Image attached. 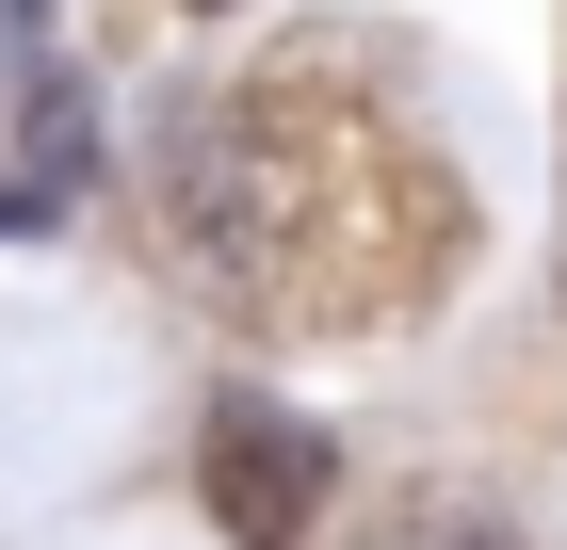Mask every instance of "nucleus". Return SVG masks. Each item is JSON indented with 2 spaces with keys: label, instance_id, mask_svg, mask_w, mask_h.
Here are the masks:
<instances>
[{
  "label": "nucleus",
  "instance_id": "2",
  "mask_svg": "<svg viewBox=\"0 0 567 550\" xmlns=\"http://www.w3.org/2000/svg\"><path fill=\"white\" fill-rule=\"evenodd\" d=\"M373 550H519V535H503L486 502H454V486H422V502H405V518H390Z\"/></svg>",
  "mask_w": 567,
  "mask_h": 550
},
{
  "label": "nucleus",
  "instance_id": "3",
  "mask_svg": "<svg viewBox=\"0 0 567 550\" xmlns=\"http://www.w3.org/2000/svg\"><path fill=\"white\" fill-rule=\"evenodd\" d=\"M33 163L49 178H97V97L82 82H33Z\"/></svg>",
  "mask_w": 567,
  "mask_h": 550
},
{
  "label": "nucleus",
  "instance_id": "5",
  "mask_svg": "<svg viewBox=\"0 0 567 550\" xmlns=\"http://www.w3.org/2000/svg\"><path fill=\"white\" fill-rule=\"evenodd\" d=\"M195 17H227V0H195Z\"/></svg>",
  "mask_w": 567,
  "mask_h": 550
},
{
  "label": "nucleus",
  "instance_id": "4",
  "mask_svg": "<svg viewBox=\"0 0 567 550\" xmlns=\"http://www.w3.org/2000/svg\"><path fill=\"white\" fill-rule=\"evenodd\" d=\"M0 227H17V195H0Z\"/></svg>",
  "mask_w": 567,
  "mask_h": 550
},
{
  "label": "nucleus",
  "instance_id": "1",
  "mask_svg": "<svg viewBox=\"0 0 567 550\" xmlns=\"http://www.w3.org/2000/svg\"><path fill=\"white\" fill-rule=\"evenodd\" d=\"M212 518H227V550H308L324 535V486H341V454H324V422L308 405H276V388H227L212 405Z\"/></svg>",
  "mask_w": 567,
  "mask_h": 550
}]
</instances>
